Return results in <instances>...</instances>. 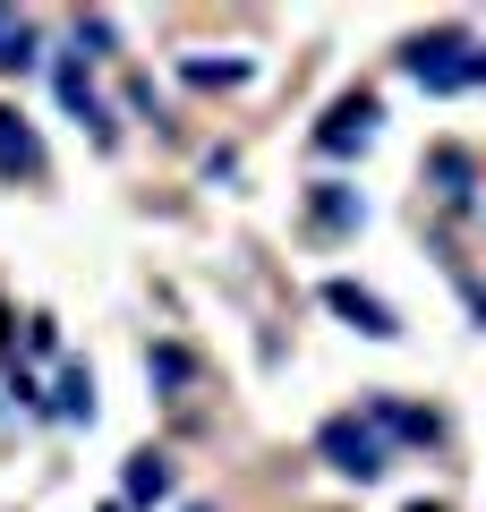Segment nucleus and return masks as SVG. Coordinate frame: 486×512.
<instances>
[{
  "mask_svg": "<svg viewBox=\"0 0 486 512\" xmlns=\"http://www.w3.org/2000/svg\"><path fill=\"white\" fill-rule=\"evenodd\" d=\"M401 69H410L427 94H452V86L478 77V52H469L461 26H435V35H410V43H401Z\"/></svg>",
  "mask_w": 486,
  "mask_h": 512,
  "instance_id": "1",
  "label": "nucleus"
},
{
  "mask_svg": "<svg viewBox=\"0 0 486 512\" xmlns=\"http://www.w3.org/2000/svg\"><path fill=\"white\" fill-rule=\"evenodd\" d=\"M316 453L333 461L342 478H359V487H367V478H384L393 444H384L376 427H367V410H342V419H324V427H316Z\"/></svg>",
  "mask_w": 486,
  "mask_h": 512,
  "instance_id": "2",
  "label": "nucleus"
},
{
  "mask_svg": "<svg viewBox=\"0 0 486 512\" xmlns=\"http://www.w3.org/2000/svg\"><path fill=\"white\" fill-rule=\"evenodd\" d=\"M376 120H384L376 94H342V103L316 120V146L324 154H367V146H376Z\"/></svg>",
  "mask_w": 486,
  "mask_h": 512,
  "instance_id": "3",
  "label": "nucleus"
},
{
  "mask_svg": "<svg viewBox=\"0 0 486 512\" xmlns=\"http://www.w3.org/2000/svg\"><path fill=\"white\" fill-rule=\"evenodd\" d=\"M324 308H333V316H350V325H359L367 342H393V333H401V316L384 308L376 291H359V282H324Z\"/></svg>",
  "mask_w": 486,
  "mask_h": 512,
  "instance_id": "4",
  "label": "nucleus"
},
{
  "mask_svg": "<svg viewBox=\"0 0 486 512\" xmlns=\"http://www.w3.org/2000/svg\"><path fill=\"white\" fill-rule=\"evenodd\" d=\"M0 180H43V137L18 111H0Z\"/></svg>",
  "mask_w": 486,
  "mask_h": 512,
  "instance_id": "5",
  "label": "nucleus"
},
{
  "mask_svg": "<svg viewBox=\"0 0 486 512\" xmlns=\"http://www.w3.org/2000/svg\"><path fill=\"white\" fill-rule=\"evenodd\" d=\"M367 427H376L384 444H435V436H444L435 410H410V402H367Z\"/></svg>",
  "mask_w": 486,
  "mask_h": 512,
  "instance_id": "6",
  "label": "nucleus"
},
{
  "mask_svg": "<svg viewBox=\"0 0 486 512\" xmlns=\"http://www.w3.org/2000/svg\"><path fill=\"white\" fill-rule=\"evenodd\" d=\"M60 103H69L77 120H86L94 137H103V146H111V137H120V128H111V103H103V94L86 86V60H60Z\"/></svg>",
  "mask_w": 486,
  "mask_h": 512,
  "instance_id": "7",
  "label": "nucleus"
},
{
  "mask_svg": "<svg viewBox=\"0 0 486 512\" xmlns=\"http://www.w3.org/2000/svg\"><path fill=\"white\" fill-rule=\"evenodd\" d=\"M307 214H316V231H359V188H333V180H324L316 197H307Z\"/></svg>",
  "mask_w": 486,
  "mask_h": 512,
  "instance_id": "8",
  "label": "nucleus"
},
{
  "mask_svg": "<svg viewBox=\"0 0 486 512\" xmlns=\"http://www.w3.org/2000/svg\"><path fill=\"white\" fill-rule=\"evenodd\" d=\"M171 495V461L162 453H128V504H162Z\"/></svg>",
  "mask_w": 486,
  "mask_h": 512,
  "instance_id": "9",
  "label": "nucleus"
},
{
  "mask_svg": "<svg viewBox=\"0 0 486 512\" xmlns=\"http://www.w3.org/2000/svg\"><path fill=\"white\" fill-rule=\"evenodd\" d=\"M9 69H35V18H18V9H0V77Z\"/></svg>",
  "mask_w": 486,
  "mask_h": 512,
  "instance_id": "10",
  "label": "nucleus"
},
{
  "mask_svg": "<svg viewBox=\"0 0 486 512\" xmlns=\"http://www.w3.org/2000/svg\"><path fill=\"white\" fill-rule=\"evenodd\" d=\"M60 419H94V376H86V367H69V376H60Z\"/></svg>",
  "mask_w": 486,
  "mask_h": 512,
  "instance_id": "11",
  "label": "nucleus"
},
{
  "mask_svg": "<svg viewBox=\"0 0 486 512\" xmlns=\"http://www.w3.org/2000/svg\"><path fill=\"white\" fill-rule=\"evenodd\" d=\"M188 86H248V60H188Z\"/></svg>",
  "mask_w": 486,
  "mask_h": 512,
  "instance_id": "12",
  "label": "nucleus"
},
{
  "mask_svg": "<svg viewBox=\"0 0 486 512\" xmlns=\"http://www.w3.org/2000/svg\"><path fill=\"white\" fill-rule=\"evenodd\" d=\"M435 180H444V197H461V180H469V163H461V154H435Z\"/></svg>",
  "mask_w": 486,
  "mask_h": 512,
  "instance_id": "13",
  "label": "nucleus"
},
{
  "mask_svg": "<svg viewBox=\"0 0 486 512\" xmlns=\"http://www.w3.org/2000/svg\"><path fill=\"white\" fill-rule=\"evenodd\" d=\"M103 512H128V504H103Z\"/></svg>",
  "mask_w": 486,
  "mask_h": 512,
  "instance_id": "14",
  "label": "nucleus"
},
{
  "mask_svg": "<svg viewBox=\"0 0 486 512\" xmlns=\"http://www.w3.org/2000/svg\"><path fill=\"white\" fill-rule=\"evenodd\" d=\"M197 512H205V504H197Z\"/></svg>",
  "mask_w": 486,
  "mask_h": 512,
  "instance_id": "15",
  "label": "nucleus"
}]
</instances>
